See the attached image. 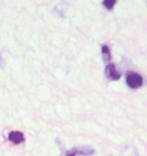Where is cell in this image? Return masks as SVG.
<instances>
[{
    "label": "cell",
    "instance_id": "cell-1",
    "mask_svg": "<svg viewBox=\"0 0 147 156\" xmlns=\"http://www.w3.org/2000/svg\"><path fill=\"white\" fill-rule=\"evenodd\" d=\"M126 81L131 88H139L142 85V77L137 73L128 72Z\"/></svg>",
    "mask_w": 147,
    "mask_h": 156
},
{
    "label": "cell",
    "instance_id": "cell-2",
    "mask_svg": "<svg viewBox=\"0 0 147 156\" xmlns=\"http://www.w3.org/2000/svg\"><path fill=\"white\" fill-rule=\"evenodd\" d=\"M106 75H107L112 80H117L120 78V74L117 72L114 64H109L106 67Z\"/></svg>",
    "mask_w": 147,
    "mask_h": 156
},
{
    "label": "cell",
    "instance_id": "cell-3",
    "mask_svg": "<svg viewBox=\"0 0 147 156\" xmlns=\"http://www.w3.org/2000/svg\"><path fill=\"white\" fill-rule=\"evenodd\" d=\"M8 138L12 143H14V144H20L21 142L24 141L23 134L20 132H16V131H13V132H11L9 134Z\"/></svg>",
    "mask_w": 147,
    "mask_h": 156
},
{
    "label": "cell",
    "instance_id": "cell-4",
    "mask_svg": "<svg viewBox=\"0 0 147 156\" xmlns=\"http://www.w3.org/2000/svg\"><path fill=\"white\" fill-rule=\"evenodd\" d=\"M115 3H116V2H115L114 0H106V1H104V3H103V4H104L107 8L111 9L114 6Z\"/></svg>",
    "mask_w": 147,
    "mask_h": 156
},
{
    "label": "cell",
    "instance_id": "cell-5",
    "mask_svg": "<svg viewBox=\"0 0 147 156\" xmlns=\"http://www.w3.org/2000/svg\"><path fill=\"white\" fill-rule=\"evenodd\" d=\"M102 52H103V55L105 56V59H106V60H107V59L109 60V59H110V53H109V49L107 48V47H106V46L103 47Z\"/></svg>",
    "mask_w": 147,
    "mask_h": 156
},
{
    "label": "cell",
    "instance_id": "cell-6",
    "mask_svg": "<svg viewBox=\"0 0 147 156\" xmlns=\"http://www.w3.org/2000/svg\"><path fill=\"white\" fill-rule=\"evenodd\" d=\"M67 156H75V154H73L72 152H68V153L67 154Z\"/></svg>",
    "mask_w": 147,
    "mask_h": 156
}]
</instances>
